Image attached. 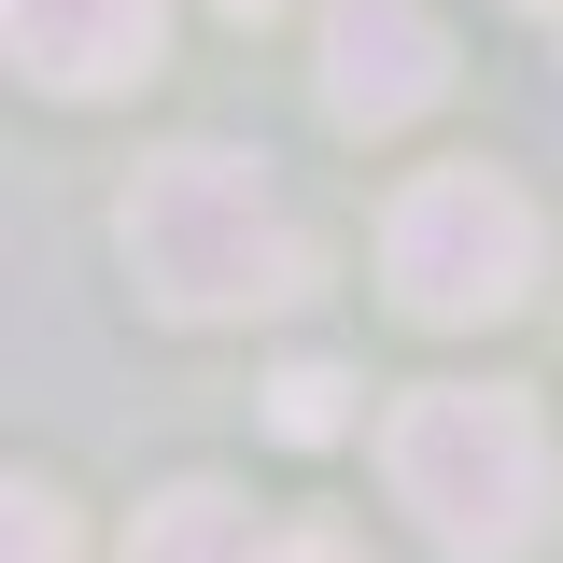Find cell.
Segmentation results:
<instances>
[{
    "instance_id": "cell-2",
    "label": "cell",
    "mask_w": 563,
    "mask_h": 563,
    "mask_svg": "<svg viewBox=\"0 0 563 563\" xmlns=\"http://www.w3.org/2000/svg\"><path fill=\"white\" fill-rule=\"evenodd\" d=\"M380 479L451 563H507L536 521H550V437L521 395H479V380H437L380 422Z\"/></svg>"
},
{
    "instance_id": "cell-10",
    "label": "cell",
    "mask_w": 563,
    "mask_h": 563,
    "mask_svg": "<svg viewBox=\"0 0 563 563\" xmlns=\"http://www.w3.org/2000/svg\"><path fill=\"white\" fill-rule=\"evenodd\" d=\"M225 14H282V0H225Z\"/></svg>"
},
{
    "instance_id": "cell-3",
    "label": "cell",
    "mask_w": 563,
    "mask_h": 563,
    "mask_svg": "<svg viewBox=\"0 0 563 563\" xmlns=\"http://www.w3.org/2000/svg\"><path fill=\"white\" fill-rule=\"evenodd\" d=\"M380 282L409 324H493L536 296V198L507 169H422L380 211Z\"/></svg>"
},
{
    "instance_id": "cell-6",
    "label": "cell",
    "mask_w": 563,
    "mask_h": 563,
    "mask_svg": "<svg viewBox=\"0 0 563 563\" xmlns=\"http://www.w3.org/2000/svg\"><path fill=\"white\" fill-rule=\"evenodd\" d=\"M128 563H254V507L225 479H184V493H155L128 521Z\"/></svg>"
},
{
    "instance_id": "cell-11",
    "label": "cell",
    "mask_w": 563,
    "mask_h": 563,
    "mask_svg": "<svg viewBox=\"0 0 563 563\" xmlns=\"http://www.w3.org/2000/svg\"><path fill=\"white\" fill-rule=\"evenodd\" d=\"M536 14H550V0H536Z\"/></svg>"
},
{
    "instance_id": "cell-9",
    "label": "cell",
    "mask_w": 563,
    "mask_h": 563,
    "mask_svg": "<svg viewBox=\"0 0 563 563\" xmlns=\"http://www.w3.org/2000/svg\"><path fill=\"white\" fill-rule=\"evenodd\" d=\"M254 563H366V550H352V536H324V521H310V536H268V550H254Z\"/></svg>"
},
{
    "instance_id": "cell-8",
    "label": "cell",
    "mask_w": 563,
    "mask_h": 563,
    "mask_svg": "<svg viewBox=\"0 0 563 563\" xmlns=\"http://www.w3.org/2000/svg\"><path fill=\"white\" fill-rule=\"evenodd\" d=\"M0 563H70V507H57L43 479L0 493Z\"/></svg>"
},
{
    "instance_id": "cell-1",
    "label": "cell",
    "mask_w": 563,
    "mask_h": 563,
    "mask_svg": "<svg viewBox=\"0 0 563 563\" xmlns=\"http://www.w3.org/2000/svg\"><path fill=\"white\" fill-rule=\"evenodd\" d=\"M128 268L169 324H240V310H282L310 282V240L254 155L225 141H169L155 169L128 184Z\"/></svg>"
},
{
    "instance_id": "cell-7",
    "label": "cell",
    "mask_w": 563,
    "mask_h": 563,
    "mask_svg": "<svg viewBox=\"0 0 563 563\" xmlns=\"http://www.w3.org/2000/svg\"><path fill=\"white\" fill-rule=\"evenodd\" d=\"M339 409H352V380L324 366V352H310V366H282V380H268V422L296 437V451H310V437H339Z\"/></svg>"
},
{
    "instance_id": "cell-5",
    "label": "cell",
    "mask_w": 563,
    "mask_h": 563,
    "mask_svg": "<svg viewBox=\"0 0 563 563\" xmlns=\"http://www.w3.org/2000/svg\"><path fill=\"white\" fill-rule=\"evenodd\" d=\"M0 29H14V70L43 99H113V85L155 70L169 0H0Z\"/></svg>"
},
{
    "instance_id": "cell-4",
    "label": "cell",
    "mask_w": 563,
    "mask_h": 563,
    "mask_svg": "<svg viewBox=\"0 0 563 563\" xmlns=\"http://www.w3.org/2000/svg\"><path fill=\"white\" fill-rule=\"evenodd\" d=\"M451 85V43L422 0H324V113L339 128H409Z\"/></svg>"
}]
</instances>
